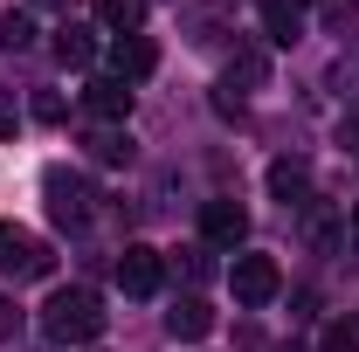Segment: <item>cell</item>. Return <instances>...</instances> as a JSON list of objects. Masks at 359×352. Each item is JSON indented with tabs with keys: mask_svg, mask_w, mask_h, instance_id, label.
I'll return each mask as SVG.
<instances>
[{
	"mask_svg": "<svg viewBox=\"0 0 359 352\" xmlns=\"http://www.w3.org/2000/svg\"><path fill=\"white\" fill-rule=\"evenodd\" d=\"M325 352H359V325H325Z\"/></svg>",
	"mask_w": 359,
	"mask_h": 352,
	"instance_id": "18",
	"label": "cell"
},
{
	"mask_svg": "<svg viewBox=\"0 0 359 352\" xmlns=\"http://www.w3.org/2000/svg\"><path fill=\"white\" fill-rule=\"evenodd\" d=\"M166 332H173V339H208V332H215V311H208V297H180V304L166 311Z\"/></svg>",
	"mask_w": 359,
	"mask_h": 352,
	"instance_id": "11",
	"label": "cell"
},
{
	"mask_svg": "<svg viewBox=\"0 0 359 352\" xmlns=\"http://www.w3.org/2000/svg\"><path fill=\"white\" fill-rule=\"evenodd\" d=\"M263 90L269 83V62H263V48H235V62H228V90Z\"/></svg>",
	"mask_w": 359,
	"mask_h": 352,
	"instance_id": "14",
	"label": "cell"
},
{
	"mask_svg": "<svg viewBox=\"0 0 359 352\" xmlns=\"http://www.w3.org/2000/svg\"><path fill=\"white\" fill-rule=\"evenodd\" d=\"M35 7H69V0H35Z\"/></svg>",
	"mask_w": 359,
	"mask_h": 352,
	"instance_id": "24",
	"label": "cell"
},
{
	"mask_svg": "<svg viewBox=\"0 0 359 352\" xmlns=\"http://www.w3.org/2000/svg\"><path fill=\"white\" fill-rule=\"evenodd\" d=\"M118 283H125V297H152V290L166 283V256H159L152 242H132V249L118 256Z\"/></svg>",
	"mask_w": 359,
	"mask_h": 352,
	"instance_id": "5",
	"label": "cell"
},
{
	"mask_svg": "<svg viewBox=\"0 0 359 352\" xmlns=\"http://www.w3.org/2000/svg\"><path fill=\"white\" fill-rule=\"evenodd\" d=\"M90 159H104V166H125V159H132V138L118 132V125H97V132H90Z\"/></svg>",
	"mask_w": 359,
	"mask_h": 352,
	"instance_id": "15",
	"label": "cell"
},
{
	"mask_svg": "<svg viewBox=\"0 0 359 352\" xmlns=\"http://www.w3.org/2000/svg\"><path fill=\"white\" fill-rule=\"evenodd\" d=\"M35 42V21L28 14H0V48H28Z\"/></svg>",
	"mask_w": 359,
	"mask_h": 352,
	"instance_id": "16",
	"label": "cell"
},
{
	"mask_svg": "<svg viewBox=\"0 0 359 352\" xmlns=\"http://www.w3.org/2000/svg\"><path fill=\"white\" fill-rule=\"evenodd\" d=\"M42 201H48V221H55V228H90V215H97V208H90V201H97L90 180L69 173V166H48L42 173Z\"/></svg>",
	"mask_w": 359,
	"mask_h": 352,
	"instance_id": "2",
	"label": "cell"
},
{
	"mask_svg": "<svg viewBox=\"0 0 359 352\" xmlns=\"http://www.w3.org/2000/svg\"><path fill=\"white\" fill-rule=\"evenodd\" d=\"M90 7H97V21L111 35H138L145 28V0H90Z\"/></svg>",
	"mask_w": 359,
	"mask_h": 352,
	"instance_id": "12",
	"label": "cell"
},
{
	"mask_svg": "<svg viewBox=\"0 0 359 352\" xmlns=\"http://www.w3.org/2000/svg\"><path fill=\"white\" fill-rule=\"evenodd\" d=\"M55 62H62V69H90V62H97V28L62 21V28H55Z\"/></svg>",
	"mask_w": 359,
	"mask_h": 352,
	"instance_id": "9",
	"label": "cell"
},
{
	"mask_svg": "<svg viewBox=\"0 0 359 352\" xmlns=\"http://www.w3.org/2000/svg\"><path fill=\"white\" fill-rule=\"evenodd\" d=\"M0 138H14V111L7 104H0Z\"/></svg>",
	"mask_w": 359,
	"mask_h": 352,
	"instance_id": "22",
	"label": "cell"
},
{
	"mask_svg": "<svg viewBox=\"0 0 359 352\" xmlns=\"http://www.w3.org/2000/svg\"><path fill=\"white\" fill-rule=\"evenodd\" d=\"M104 325H111V311H104V297H97V290H83V283L55 290V297L42 304L48 346H90V339H104Z\"/></svg>",
	"mask_w": 359,
	"mask_h": 352,
	"instance_id": "1",
	"label": "cell"
},
{
	"mask_svg": "<svg viewBox=\"0 0 359 352\" xmlns=\"http://www.w3.org/2000/svg\"><path fill=\"white\" fill-rule=\"evenodd\" d=\"M14 332H21V304H14V297H0V346H7Z\"/></svg>",
	"mask_w": 359,
	"mask_h": 352,
	"instance_id": "20",
	"label": "cell"
},
{
	"mask_svg": "<svg viewBox=\"0 0 359 352\" xmlns=\"http://www.w3.org/2000/svg\"><path fill=\"white\" fill-rule=\"evenodd\" d=\"M304 187H311V173H304V159H276L269 166V194L290 208V201H304Z\"/></svg>",
	"mask_w": 359,
	"mask_h": 352,
	"instance_id": "13",
	"label": "cell"
},
{
	"mask_svg": "<svg viewBox=\"0 0 359 352\" xmlns=\"http://www.w3.org/2000/svg\"><path fill=\"white\" fill-rule=\"evenodd\" d=\"M256 7H263V28H269V42H297V35H304V21H311V14H304V0H256Z\"/></svg>",
	"mask_w": 359,
	"mask_h": 352,
	"instance_id": "10",
	"label": "cell"
},
{
	"mask_svg": "<svg viewBox=\"0 0 359 352\" xmlns=\"http://www.w3.org/2000/svg\"><path fill=\"white\" fill-rule=\"evenodd\" d=\"M346 242H353V256H359V208L346 215Z\"/></svg>",
	"mask_w": 359,
	"mask_h": 352,
	"instance_id": "21",
	"label": "cell"
},
{
	"mask_svg": "<svg viewBox=\"0 0 359 352\" xmlns=\"http://www.w3.org/2000/svg\"><path fill=\"white\" fill-rule=\"evenodd\" d=\"M152 69H159V48L145 42V35H118L111 42V76L118 83H145Z\"/></svg>",
	"mask_w": 359,
	"mask_h": 352,
	"instance_id": "6",
	"label": "cell"
},
{
	"mask_svg": "<svg viewBox=\"0 0 359 352\" xmlns=\"http://www.w3.org/2000/svg\"><path fill=\"white\" fill-rule=\"evenodd\" d=\"M48 242L42 235H28V228H14V221H0V276H48Z\"/></svg>",
	"mask_w": 359,
	"mask_h": 352,
	"instance_id": "3",
	"label": "cell"
},
{
	"mask_svg": "<svg viewBox=\"0 0 359 352\" xmlns=\"http://www.w3.org/2000/svg\"><path fill=\"white\" fill-rule=\"evenodd\" d=\"M325 28H359V0H325Z\"/></svg>",
	"mask_w": 359,
	"mask_h": 352,
	"instance_id": "17",
	"label": "cell"
},
{
	"mask_svg": "<svg viewBox=\"0 0 359 352\" xmlns=\"http://www.w3.org/2000/svg\"><path fill=\"white\" fill-rule=\"evenodd\" d=\"M346 145H359V111H353V118H346Z\"/></svg>",
	"mask_w": 359,
	"mask_h": 352,
	"instance_id": "23",
	"label": "cell"
},
{
	"mask_svg": "<svg viewBox=\"0 0 359 352\" xmlns=\"http://www.w3.org/2000/svg\"><path fill=\"white\" fill-rule=\"evenodd\" d=\"M35 118H42V125H62V118H69V104H62L55 90H42V97H35Z\"/></svg>",
	"mask_w": 359,
	"mask_h": 352,
	"instance_id": "19",
	"label": "cell"
},
{
	"mask_svg": "<svg viewBox=\"0 0 359 352\" xmlns=\"http://www.w3.org/2000/svg\"><path fill=\"white\" fill-rule=\"evenodd\" d=\"M201 235H208V249H235V242L249 235L242 201H208V208H201Z\"/></svg>",
	"mask_w": 359,
	"mask_h": 352,
	"instance_id": "7",
	"label": "cell"
},
{
	"mask_svg": "<svg viewBox=\"0 0 359 352\" xmlns=\"http://www.w3.org/2000/svg\"><path fill=\"white\" fill-rule=\"evenodd\" d=\"M228 283H235V304H269L283 290V269H276V256H235Z\"/></svg>",
	"mask_w": 359,
	"mask_h": 352,
	"instance_id": "4",
	"label": "cell"
},
{
	"mask_svg": "<svg viewBox=\"0 0 359 352\" xmlns=\"http://www.w3.org/2000/svg\"><path fill=\"white\" fill-rule=\"evenodd\" d=\"M83 104L104 118V125H118V118L132 111V83H118V76H90V83H83Z\"/></svg>",
	"mask_w": 359,
	"mask_h": 352,
	"instance_id": "8",
	"label": "cell"
}]
</instances>
